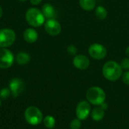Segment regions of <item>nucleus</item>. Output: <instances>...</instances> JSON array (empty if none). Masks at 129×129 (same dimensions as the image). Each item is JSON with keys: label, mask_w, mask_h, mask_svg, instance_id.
Wrapping results in <instances>:
<instances>
[{"label": "nucleus", "mask_w": 129, "mask_h": 129, "mask_svg": "<svg viewBox=\"0 0 129 129\" xmlns=\"http://www.w3.org/2000/svg\"><path fill=\"white\" fill-rule=\"evenodd\" d=\"M102 73L106 79L111 82H115L122 76V68L117 62L110 60L106 62L103 66Z\"/></svg>", "instance_id": "nucleus-1"}, {"label": "nucleus", "mask_w": 129, "mask_h": 129, "mask_svg": "<svg viewBox=\"0 0 129 129\" xmlns=\"http://www.w3.org/2000/svg\"><path fill=\"white\" fill-rule=\"evenodd\" d=\"M87 101L94 106H100L105 102L106 93L98 86H93L88 89L85 94Z\"/></svg>", "instance_id": "nucleus-2"}, {"label": "nucleus", "mask_w": 129, "mask_h": 129, "mask_svg": "<svg viewBox=\"0 0 129 129\" xmlns=\"http://www.w3.org/2000/svg\"><path fill=\"white\" fill-rule=\"evenodd\" d=\"M26 20L33 27L41 26L45 23V16L42 12L36 8H30L26 12Z\"/></svg>", "instance_id": "nucleus-3"}, {"label": "nucleus", "mask_w": 129, "mask_h": 129, "mask_svg": "<svg viewBox=\"0 0 129 129\" xmlns=\"http://www.w3.org/2000/svg\"><path fill=\"white\" fill-rule=\"evenodd\" d=\"M24 118L26 122L31 125H38L43 121L42 111L36 107L30 106L24 112Z\"/></svg>", "instance_id": "nucleus-4"}, {"label": "nucleus", "mask_w": 129, "mask_h": 129, "mask_svg": "<svg viewBox=\"0 0 129 129\" xmlns=\"http://www.w3.org/2000/svg\"><path fill=\"white\" fill-rule=\"evenodd\" d=\"M16 39L14 31L9 28L0 29V48H8L14 44Z\"/></svg>", "instance_id": "nucleus-5"}, {"label": "nucleus", "mask_w": 129, "mask_h": 129, "mask_svg": "<svg viewBox=\"0 0 129 129\" xmlns=\"http://www.w3.org/2000/svg\"><path fill=\"white\" fill-rule=\"evenodd\" d=\"M14 57L13 53L6 48H0V68L8 69L14 63Z\"/></svg>", "instance_id": "nucleus-6"}, {"label": "nucleus", "mask_w": 129, "mask_h": 129, "mask_svg": "<svg viewBox=\"0 0 129 129\" xmlns=\"http://www.w3.org/2000/svg\"><path fill=\"white\" fill-rule=\"evenodd\" d=\"M91 112V104L88 101H80L76 109V117L79 119L81 121L85 120Z\"/></svg>", "instance_id": "nucleus-7"}, {"label": "nucleus", "mask_w": 129, "mask_h": 129, "mask_svg": "<svg viewBox=\"0 0 129 129\" xmlns=\"http://www.w3.org/2000/svg\"><path fill=\"white\" fill-rule=\"evenodd\" d=\"M89 55L95 60H102L107 56V48L101 44L94 43L88 48Z\"/></svg>", "instance_id": "nucleus-8"}, {"label": "nucleus", "mask_w": 129, "mask_h": 129, "mask_svg": "<svg viewBox=\"0 0 129 129\" xmlns=\"http://www.w3.org/2000/svg\"><path fill=\"white\" fill-rule=\"evenodd\" d=\"M8 88L11 90L12 96L14 98H16L23 91L25 88V84L21 79L14 78L9 82Z\"/></svg>", "instance_id": "nucleus-9"}, {"label": "nucleus", "mask_w": 129, "mask_h": 129, "mask_svg": "<svg viewBox=\"0 0 129 129\" xmlns=\"http://www.w3.org/2000/svg\"><path fill=\"white\" fill-rule=\"evenodd\" d=\"M45 29L48 35L56 36L61 32V25L55 19H48L45 23Z\"/></svg>", "instance_id": "nucleus-10"}, {"label": "nucleus", "mask_w": 129, "mask_h": 129, "mask_svg": "<svg viewBox=\"0 0 129 129\" xmlns=\"http://www.w3.org/2000/svg\"><path fill=\"white\" fill-rule=\"evenodd\" d=\"M73 66L81 70H84L88 68L90 65V60L87 56L84 54H76L73 60Z\"/></svg>", "instance_id": "nucleus-11"}, {"label": "nucleus", "mask_w": 129, "mask_h": 129, "mask_svg": "<svg viewBox=\"0 0 129 129\" xmlns=\"http://www.w3.org/2000/svg\"><path fill=\"white\" fill-rule=\"evenodd\" d=\"M23 39L29 43H34L37 41L39 35L36 29L33 28H27L23 32Z\"/></svg>", "instance_id": "nucleus-12"}, {"label": "nucleus", "mask_w": 129, "mask_h": 129, "mask_svg": "<svg viewBox=\"0 0 129 129\" xmlns=\"http://www.w3.org/2000/svg\"><path fill=\"white\" fill-rule=\"evenodd\" d=\"M42 12L43 15L45 16V17L48 18V19H54V17L56 16V12H55L54 8L52 6V5H51L49 3H46L42 6Z\"/></svg>", "instance_id": "nucleus-13"}, {"label": "nucleus", "mask_w": 129, "mask_h": 129, "mask_svg": "<svg viewBox=\"0 0 129 129\" xmlns=\"http://www.w3.org/2000/svg\"><path fill=\"white\" fill-rule=\"evenodd\" d=\"M91 119L95 122L101 121L105 116V110H104L101 106H98L94 107L91 112Z\"/></svg>", "instance_id": "nucleus-14"}, {"label": "nucleus", "mask_w": 129, "mask_h": 129, "mask_svg": "<svg viewBox=\"0 0 129 129\" xmlns=\"http://www.w3.org/2000/svg\"><path fill=\"white\" fill-rule=\"evenodd\" d=\"M16 61L20 65H26L30 61V56L26 52H19L16 57Z\"/></svg>", "instance_id": "nucleus-15"}, {"label": "nucleus", "mask_w": 129, "mask_h": 129, "mask_svg": "<svg viewBox=\"0 0 129 129\" xmlns=\"http://www.w3.org/2000/svg\"><path fill=\"white\" fill-rule=\"evenodd\" d=\"M79 5L85 11H91L96 6V0H79Z\"/></svg>", "instance_id": "nucleus-16"}, {"label": "nucleus", "mask_w": 129, "mask_h": 129, "mask_svg": "<svg viewBox=\"0 0 129 129\" xmlns=\"http://www.w3.org/2000/svg\"><path fill=\"white\" fill-rule=\"evenodd\" d=\"M95 15L99 20H105L107 17V11L104 6L99 5L96 8Z\"/></svg>", "instance_id": "nucleus-17"}, {"label": "nucleus", "mask_w": 129, "mask_h": 129, "mask_svg": "<svg viewBox=\"0 0 129 129\" xmlns=\"http://www.w3.org/2000/svg\"><path fill=\"white\" fill-rule=\"evenodd\" d=\"M43 123L47 128L53 129L55 126L56 120L52 116H46L43 118Z\"/></svg>", "instance_id": "nucleus-18"}, {"label": "nucleus", "mask_w": 129, "mask_h": 129, "mask_svg": "<svg viewBox=\"0 0 129 129\" xmlns=\"http://www.w3.org/2000/svg\"><path fill=\"white\" fill-rule=\"evenodd\" d=\"M11 94V90L9 88H3L0 90V99L1 100H6L9 98Z\"/></svg>", "instance_id": "nucleus-19"}, {"label": "nucleus", "mask_w": 129, "mask_h": 129, "mask_svg": "<svg viewBox=\"0 0 129 129\" xmlns=\"http://www.w3.org/2000/svg\"><path fill=\"white\" fill-rule=\"evenodd\" d=\"M81 127H82V122L81 120L78 118L73 119L70 124V129H80Z\"/></svg>", "instance_id": "nucleus-20"}, {"label": "nucleus", "mask_w": 129, "mask_h": 129, "mask_svg": "<svg viewBox=\"0 0 129 129\" xmlns=\"http://www.w3.org/2000/svg\"><path fill=\"white\" fill-rule=\"evenodd\" d=\"M122 70H129V57H125L122 60L121 63H119Z\"/></svg>", "instance_id": "nucleus-21"}, {"label": "nucleus", "mask_w": 129, "mask_h": 129, "mask_svg": "<svg viewBox=\"0 0 129 129\" xmlns=\"http://www.w3.org/2000/svg\"><path fill=\"white\" fill-rule=\"evenodd\" d=\"M67 52L70 54V55H76V53H77V49H76V47L71 45H69L67 47Z\"/></svg>", "instance_id": "nucleus-22"}, {"label": "nucleus", "mask_w": 129, "mask_h": 129, "mask_svg": "<svg viewBox=\"0 0 129 129\" xmlns=\"http://www.w3.org/2000/svg\"><path fill=\"white\" fill-rule=\"evenodd\" d=\"M122 82L125 85H129V71H127V72L124 73L122 75Z\"/></svg>", "instance_id": "nucleus-23"}, {"label": "nucleus", "mask_w": 129, "mask_h": 129, "mask_svg": "<svg viewBox=\"0 0 129 129\" xmlns=\"http://www.w3.org/2000/svg\"><path fill=\"white\" fill-rule=\"evenodd\" d=\"M42 0H29L30 3L33 5H38L42 2Z\"/></svg>", "instance_id": "nucleus-24"}, {"label": "nucleus", "mask_w": 129, "mask_h": 129, "mask_svg": "<svg viewBox=\"0 0 129 129\" xmlns=\"http://www.w3.org/2000/svg\"><path fill=\"white\" fill-rule=\"evenodd\" d=\"M100 106H101L104 110H105L108 108V104H107V103H105V102H104V103H103V104H102L101 105H100Z\"/></svg>", "instance_id": "nucleus-25"}, {"label": "nucleus", "mask_w": 129, "mask_h": 129, "mask_svg": "<svg viewBox=\"0 0 129 129\" xmlns=\"http://www.w3.org/2000/svg\"><path fill=\"white\" fill-rule=\"evenodd\" d=\"M125 54H126V55L129 57V46H128L126 48V49H125Z\"/></svg>", "instance_id": "nucleus-26"}, {"label": "nucleus", "mask_w": 129, "mask_h": 129, "mask_svg": "<svg viewBox=\"0 0 129 129\" xmlns=\"http://www.w3.org/2000/svg\"><path fill=\"white\" fill-rule=\"evenodd\" d=\"M2 14H3V11H2V7H1V5H0V18H1L2 16Z\"/></svg>", "instance_id": "nucleus-27"}, {"label": "nucleus", "mask_w": 129, "mask_h": 129, "mask_svg": "<svg viewBox=\"0 0 129 129\" xmlns=\"http://www.w3.org/2000/svg\"><path fill=\"white\" fill-rule=\"evenodd\" d=\"M19 2H26L27 0H18Z\"/></svg>", "instance_id": "nucleus-28"}, {"label": "nucleus", "mask_w": 129, "mask_h": 129, "mask_svg": "<svg viewBox=\"0 0 129 129\" xmlns=\"http://www.w3.org/2000/svg\"><path fill=\"white\" fill-rule=\"evenodd\" d=\"M2 106V100L0 99V107Z\"/></svg>", "instance_id": "nucleus-29"}, {"label": "nucleus", "mask_w": 129, "mask_h": 129, "mask_svg": "<svg viewBox=\"0 0 129 129\" xmlns=\"http://www.w3.org/2000/svg\"><path fill=\"white\" fill-rule=\"evenodd\" d=\"M47 129H48V128H47Z\"/></svg>", "instance_id": "nucleus-30"}]
</instances>
